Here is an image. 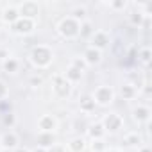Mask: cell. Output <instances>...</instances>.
Masks as SVG:
<instances>
[{
    "instance_id": "cell-21",
    "label": "cell",
    "mask_w": 152,
    "mask_h": 152,
    "mask_svg": "<svg viewBox=\"0 0 152 152\" xmlns=\"http://www.w3.org/2000/svg\"><path fill=\"white\" fill-rule=\"evenodd\" d=\"M93 107H95V102H93L91 95H84V97L81 99V109H83L84 113H90Z\"/></svg>"
},
{
    "instance_id": "cell-6",
    "label": "cell",
    "mask_w": 152,
    "mask_h": 152,
    "mask_svg": "<svg viewBox=\"0 0 152 152\" xmlns=\"http://www.w3.org/2000/svg\"><path fill=\"white\" fill-rule=\"evenodd\" d=\"M122 124H124V120L120 118V115H116V113H109V115L104 116L102 127H104L106 132H116L118 129H122Z\"/></svg>"
},
{
    "instance_id": "cell-1",
    "label": "cell",
    "mask_w": 152,
    "mask_h": 152,
    "mask_svg": "<svg viewBox=\"0 0 152 152\" xmlns=\"http://www.w3.org/2000/svg\"><path fill=\"white\" fill-rule=\"evenodd\" d=\"M52 59H54V54H52V50L47 45H38L31 52V61H32V64L36 68H47V66H50Z\"/></svg>"
},
{
    "instance_id": "cell-16",
    "label": "cell",
    "mask_w": 152,
    "mask_h": 152,
    "mask_svg": "<svg viewBox=\"0 0 152 152\" xmlns=\"http://www.w3.org/2000/svg\"><path fill=\"white\" fill-rule=\"evenodd\" d=\"M104 134H106V131H104L102 124H93V125L88 127V136H90L91 140H102Z\"/></svg>"
},
{
    "instance_id": "cell-24",
    "label": "cell",
    "mask_w": 152,
    "mask_h": 152,
    "mask_svg": "<svg viewBox=\"0 0 152 152\" xmlns=\"http://www.w3.org/2000/svg\"><path fill=\"white\" fill-rule=\"evenodd\" d=\"M140 61L145 63V64L150 63V48H148V47H145V48L140 50Z\"/></svg>"
},
{
    "instance_id": "cell-4",
    "label": "cell",
    "mask_w": 152,
    "mask_h": 152,
    "mask_svg": "<svg viewBox=\"0 0 152 152\" xmlns=\"http://www.w3.org/2000/svg\"><path fill=\"white\" fill-rule=\"evenodd\" d=\"M11 27H13V32H15V34L25 36V34H31V32L36 29V22L31 20V18H22V16H20Z\"/></svg>"
},
{
    "instance_id": "cell-17",
    "label": "cell",
    "mask_w": 152,
    "mask_h": 152,
    "mask_svg": "<svg viewBox=\"0 0 152 152\" xmlns=\"http://www.w3.org/2000/svg\"><path fill=\"white\" fill-rule=\"evenodd\" d=\"M68 148H70L72 152H83V150L86 148V141H84V138H73V140L68 143Z\"/></svg>"
},
{
    "instance_id": "cell-22",
    "label": "cell",
    "mask_w": 152,
    "mask_h": 152,
    "mask_svg": "<svg viewBox=\"0 0 152 152\" xmlns=\"http://www.w3.org/2000/svg\"><path fill=\"white\" fill-rule=\"evenodd\" d=\"M18 66H20V63H18L16 59H13V57H7V59L4 61V70H6L7 73H15V72L18 70Z\"/></svg>"
},
{
    "instance_id": "cell-10",
    "label": "cell",
    "mask_w": 152,
    "mask_h": 152,
    "mask_svg": "<svg viewBox=\"0 0 152 152\" xmlns=\"http://www.w3.org/2000/svg\"><path fill=\"white\" fill-rule=\"evenodd\" d=\"M0 18H2L6 23H15L18 18H20V13H18V7L16 6H6L2 9V15H0Z\"/></svg>"
},
{
    "instance_id": "cell-20",
    "label": "cell",
    "mask_w": 152,
    "mask_h": 152,
    "mask_svg": "<svg viewBox=\"0 0 152 152\" xmlns=\"http://www.w3.org/2000/svg\"><path fill=\"white\" fill-rule=\"evenodd\" d=\"M120 93H122V97H124L125 100H131V99L136 97V88H134L132 84H124V86L120 88Z\"/></svg>"
},
{
    "instance_id": "cell-19",
    "label": "cell",
    "mask_w": 152,
    "mask_h": 152,
    "mask_svg": "<svg viewBox=\"0 0 152 152\" xmlns=\"http://www.w3.org/2000/svg\"><path fill=\"white\" fill-rule=\"evenodd\" d=\"M124 143H125L127 147H140V143H141V136H140L138 132H129V134L124 138Z\"/></svg>"
},
{
    "instance_id": "cell-18",
    "label": "cell",
    "mask_w": 152,
    "mask_h": 152,
    "mask_svg": "<svg viewBox=\"0 0 152 152\" xmlns=\"http://www.w3.org/2000/svg\"><path fill=\"white\" fill-rule=\"evenodd\" d=\"M95 32V29H93V25H91V22H88V20H84V22H81V29H79V36L81 38H91V34Z\"/></svg>"
},
{
    "instance_id": "cell-14",
    "label": "cell",
    "mask_w": 152,
    "mask_h": 152,
    "mask_svg": "<svg viewBox=\"0 0 152 152\" xmlns=\"http://www.w3.org/2000/svg\"><path fill=\"white\" fill-rule=\"evenodd\" d=\"M132 115H134V120H138V122H148V118H150V109L147 107V106H138V107H134V111H132Z\"/></svg>"
},
{
    "instance_id": "cell-5",
    "label": "cell",
    "mask_w": 152,
    "mask_h": 152,
    "mask_svg": "<svg viewBox=\"0 0 152 152\" xmlns=\"http://www.w3.org/2000/svg\"><path fill=\"white\" fill-rule=\"evenodd\" d=\"M54 91H56V95L57 97H61V99H64V97H68L70 93H72V83H68L66 79H64V75H56L54 77Z\"/></svg>"
},
{
    "instance_id": "cell-15",
    "label": "cell",
    "mask_w": 152,
    "mask_h": 152,
    "mask_svg": "<svg viewBox=\"0 0 152 152\" xmlns=\"http://www.w3.org/2000/svg\"><path fill=\"white\" fill-rule=\"evenodd\" d=\"M38 145L39 147H52V145H56V136H54V132H39L38 134Z\"/></svg>"
},
{
    "instance_id": "cell-12",
    "label": "cell",
    "mask_w": 152,
    "mask_h": 152,
    "mask_svg": "<svg viewBox=\"0 0 152 152\" xmlns=\"http://www.w3.org/2000/svg\"><path fill=\"white\" fill-rule=\"evenodd\" d=\"M100 59H102V52H100V50H97V48H93V47H88V48L84 50L83 61H84L86 64H97V63H100Z\"/></svg>"
},
{
    "instance_id": "cell-30",
    "label": "cell",
    "mask_w": 152,
    "mask_h": 152,
    "mask_svg": "<svg viewBox=\"0 0 152 152\" xmlns=\"http://www.w3.org/2000/svg\"><path fill=\"white\" fill-rule=\"evenodd\" d=\"M6 95H7V86H6V83L0 81V99H4Z\"/></svg>"
},
{
    "instance_id": "cell-31",
    "label": "cell",
    "mask_w": 152,
    "mask_h": 152,
    "mask_svg": "<svg viewBox=\"0 0 152 152\" xmlns=\"http://www.w3.org/2000/svg\"><path fill=\"white\" fill-rule=\"evenodd\" d=\"M9 57V52L6 50V48H0V59H2V61H6Z\"/></svg>"
},
{
    "instance_id": "cell-27",
    "label": "cell",
    "mask_w": 152,
    "mask_h": 152,
    "mask_svg": "<svg viewBox=\"0 0 152 152\" xmlns=\"http://www.w3.org/2000/svg\"><path fill=\"white\" fill-rule=\"evenodd\" d=\"M91 148H93V152H106V147H104V141L102 140H93Z\"/></svg>"
},
{
    "instance_id": "cell-3",
    "label": "cell",
    "mask_w": 152,
    "mask_h": 152,
    "mask_svg": "<svg viewBox=\"0 0 152 152\" xmlns=\"http://www.w3.org/2000/svg\"><path fill=\"white\" fill-rule=\"evenodd\" d=\"M91 99H93V102L97 106H109L113 102V99H115V91L111 90V86H99L93 91Z\"/></svg>"
},
{
    "instance_id": "cell-25",
    "label": "cell",
    "mask_w": 152,
    "mask_h": 152,
    "mask_svg": "<svg viewBox=\"0 0 152 152\" xmlns=\"http://www.w3.org/2000/svg\"><path fill=\"white\" fill-rule=\"evenodd\" d=\"M107 6H109L111 9H115V11H122V9L127 7V2H125V0H116V2H109Z\"/></svg>"
},
{
    "instance_id": "cell-2",
    "label": "cell",
    "mask_w": 152,
    "mask_h": 152,
    "mask_svg": "<svg viewBox=\"0 0 152 152\" xmlns=\"http://www.w3.org/2000/svg\"><path fill=\"white\" fill-rule=\"evenodd\" d=\"M79 29H81V22H77L72 16H66L59 22L57 25V31L63 38L66 39H73V38H79Z\"/></svg>"
},
{
    "instance_id": "cell-8",
    "label": "cell",
    "mask_w": 152,
    "mask_h": 152,
    "mask_svg": "<svg viewBox=\"0 0 152 152\" xmlns=\"http://www.w3.org/2000/svg\"><path fill=\"white\" fill-rule=\"evenodd\" d=\"M90 39H91V45H90V47H93V48H97V50H100V52L109 45V36H107V32H104V31H95Z\"/></svg>"
},
{
    "instance_id": "cell-13",
    "label": "cell",
    "mask_w": 152,
    "mask_h": 152,
    "mask_svg": "<svg viewBox=\"0 0 152 152\" xmlns=\"http://www.w3.org/2000/svg\"><path fill=\"white\" fill-rule=\"evenodd\" d=\"M64 79L68 81V83H77V81H81L83 79V72L79 70V68H75V66H68V70H66V73H64Z\"/></svg>"
},
{
    "instance_id": "cell-7",
    "label": "cell",
    "mask_w": 152,
    "mask_h": 152,
    "mask_svg": "<svg viewBox=\"0 0 152 152\" xmlns=\"http://www.w3.org/2000/svg\"><path fill=\"white\" fill-rule=\"evenodd\" d=\"M16 7H18V13H20L22 18H31V20H34V18L38 16V13H39L38 2H22V4L16 6Z\"/></svg>"
},
{
    "instance_id": "cell-9",
    "label": "cell",
    "mask_w": 152,
    "mask_h": 152,
    "mask_svg": "<svg viewBox=\"0 0 152 152\" xmlns=\"http://www.w3.org/2000/svg\"><path fill=\"white\" fill-rule=\"evenodd\" d=\"M38 127H39V132H54L57 127V120L52 115H43L38 120Z\"/></svg>"
},
{
    "instance_id": "cell-36",
    "label": "cell",
    "mask_w": 152,
    "mask_h": 152,
    "mask_svg": "<svg viewBox=\"0 0 152 152\" xmlns=\"http://www.w3.org/2000/svg\"><path fill=\"white\" fill-rule=\"evenodd\" d=\"M140 152H150V150H148V148H141Z\"/></svg>"
},
{
    "instance_id": "cell-32",
    "label": "cell",
    "mask_w": 152,
    "mask_h": 152,
    "mask_svg": "<svg viewBox=\"0 0 152 152\" xmlns=\"http://www.w3.org/2000/svg\"><path fill=\"white\" fill-rule=\"evenodd\" d=\"M13 122H15V120H13V116H11V115H6L4 124H6V125H13Z\"/></svg>"
},
{
    "instance_id": "cell-11",
    "label": "cell",
    "mask_w": 152,
    "mask_h": 152,
    "mask_svg": "<svg viewBox=\"0 0 152 152\" xmlns=\"http://www.w3.org/2000/svg\"><path fill=\"white\" fill-rule=\"evenodd\" d=\"M18 143H20L18 134L13 132V131L6 132V134L2 136V140H0V145H2V148H18Z\"/></svg>"
},
{
    "instance_id": "cell-33",
    "label": "cell",
    "mask_w": 152,
    "mask_h": 152,
    "mask_svg": "<svg viewBox=\"0 0 152 152\" xmlns=\"http://www.w3.org/2000/svg\"><path fill=\"white\" fill-rule=\"evenodd\" d=\"M31 83H32V84H41V77H32Z\"/></svg>"
},
{
    "instance_id": "cell-29",
    "label": "cell",
    "mask_w": 152,
    "mask_h": 152,
    "mask_svg": "<svg viewBox=\"0 0 152 152\" xmlns=\"http://www.w3.org/2000/svg\"><path fill=\"white\" fill-rule=\"evenodd\" d=\"M48 152H66V148H64L63 145H52V147L48 148Z\"/></svg>"
},
{
    "instance_id": "cell-28",
    "label": "cell",
    "mask_w": 152,
    "mask_h": 152,
    "mask_svg": "<svg viewBox=\"0 0 152 152\" xmlns=\"http://www.w3.org/2000/svg\"><path fill=\"white\" fill-rule=\"evenodd\" d=\"M72 66H75V68H79L81 72H84V68H86V63H84L83 59H81V61H79V59H75V61H72Z\"/></svg>"
},
{
    "instance_id": "cell-34",
    "label": "cell",
    "mask_w": 152,
    "mask_h": 152,
    "mask_svg": "<svg viewBox=\"0 0 152 152\" xmlns=\"http://www.w3.org/2000/svg\"><path fill=\"white\" fill-rule=\"evenodd\" d=\"M106 152H122L120 148H106Z\"/></svg>"
},
{
    "instance_id": "cell-26",
    "label": "cell",
    "mask_w": 152,
    "mask_h": 152,
    "mask_svg": "<svg viewBox=\"0 0 152 152\" xmlns=\"http://www.w3.org/2000/svg\"><path fill=\"white\" fill-rule=\"evenodd\" d=\"M143 18H145V16L141 15V11L132 13V15H131V23H132V25H141V23H143Z\"/></svg>"
},
{
    "instance_id": "cell-23",
    "label": "cell",
    "mask_w": 152,
    "mask_h": 152,
    "mask_svg": "<svg viewBox=\"0 0 152 152\" xmlns=\"http://www.w3.org/2000/svg\"><path fill=\"white\" fill-rule=\"evenodd\" d=\"M70 16L75 18L77 22H84V20H86V7H75Z\"/></svg>"
},
{
    "instance_id": "cell-35",
    "label": "cell",
    "mask_w": 152,
    "mask_h": 152,
    "mask_svg": "<svg viewBox=\"0 0 152 152\" xmlns=\"http://www.w3.org/2000/svg\"><path fill=\"white\" fill-rule=\"evenodd\" d=\"M16 152H31L29 148H16Z\"/></svg>"
}]
</instances>
